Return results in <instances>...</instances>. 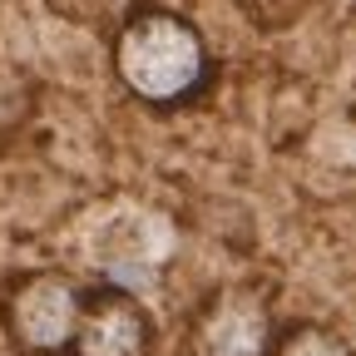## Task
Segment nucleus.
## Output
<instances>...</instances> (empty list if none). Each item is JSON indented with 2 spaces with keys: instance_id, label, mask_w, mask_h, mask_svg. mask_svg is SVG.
<instances>
[{
  "instance_id": "obj_7",
  "label": "nucleus",
  "mask_w": 356,
  "mask_h": 356,
  "mask_svg": "<svg viewBox=\"0 0 356 356\" xmlns=\"http://www.w3.org/2000/svg\"><path fill=\"white\" fill-rule=\"evenodd\" d=\"M233 6L257 25V30H287L312 0H233Z\"/></svg>"
},
{
  "instance_id": "obj_1",
  "label": "nucleus",
  "mask_w": 356,
  "mask_h": 356,
  "mask_svg": "<svg viewBox=\"0 0 356 356\" xmlns=\"http://www.w3.org/2000/svg\"><path fill=\"white\" fill-rule=\"evenodd\" d=\"M109 65H114V79L124 95L159 114L198 104L218 74V60L208 50L203 30L168 6L129 10L124 25L114 30Z\"/></svg>"
},
{
  "instance_id": "obj_4",
  "label": "nucleus",
  "mask_w": 356,
  "mask_h": 356,
  "mask_svg": "<svg viewBox=\"0 0 356 356\" xmlns=\"http://www.w3.org/2000/svg\"><path fill=\"white\" fill-rule=\"evenodd\" d=\"M70 356H154V317L129 287H84Z\"/></svg>"
},
{
  "instance_id": "obj_6",
  "label": "nucleus",
  "mask_w": 356,
  "mask_h": 356,
  "mask_svg": "<svg viewBox=\"0 0 356 356\" xmlns=\"http://www.w3.org/2000/svg\"><path fill=\"white\" fill-rule=\"evenodd\" d=\"M40 109V79L15 65V60H0V139L20 134Z\"/></svg>"
},
{
  "instance_id": "obj_5",
  "label": "nucleus",
  "mask_w": 356,
  "mask_h": 356,
  "mask_svg": "<svg viewBox=\"0 0 356 356\" xmlns=\"http://www.w3.org/2000/svg\"><path fill=\"white\" fill-rule=\"evenodd\" d=\"M267 356H356V346L346 341V332H337L332 322H287L273 337V351Z\"/></svg>"
},
{
  "instance_id": "obj_2",
  "label": "nucleus",
  "mask_w": 356,
  "mask_h": 356,
  "mask_svg": "<svg viewBox=\"0 0 356 356\" xmlns=\"http://www.w3.org/2000/svg\"><path fill=\"white\" fill-rule=\"evenodd\" d=\"M84 307L79 277L60 273V267H35V273L15 277L6 302H0V322L20 356H70V337Z\"/></svg>"
},
{
  "instance_id": "obj_3",
  "label": "nucleus",
  "mask_w": 356,
  "mask_h": 356,
  "mask_svg": "<svg viewBox=\"0 0 356 356\" xmlns=\"http://www.w3.org/2000/svg\"><path fill=\"white\" fill-rule=\"evenodd\" d=\"M273 337H277L273 292L257 282H222L198 302L188 322V356H267Z\"/></svg>"
}]
</instances>
